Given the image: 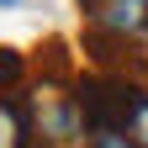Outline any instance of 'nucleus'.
<instances>
[{"instance_id":"nucleus-1","label":"nucleus","mask_w":148,"mask_h":148,"mask_svg":"<svg viewBox=\"0 0 148 148\" xmlns=\"http://www.w3.org/2000/svg\"><path fill=\"white\" fill-rule=\"evenodd\" d=\"M21 95V90H16ZM27 106V122H32V138L37 148H90L85 132H90V122H85V106L74 90H64L58 79H42V85H32V95H21Z\"/></svg>"},{"instance_id":"nucleus-2","label":"nucleus","mask_w":148,"mask_h":148,"mask_svg":"<svg viewBox=\"0 0 148 148\" xmlns=\"http://www.w3.org/2000/svg\"><path fill=\"white\" fill-rule=\"evenodd\" d=\"M79 16L90 21V32L106 37H127V42L148 37V0H79Z\"/></svg>"},{"instance_id":"nucleus-3","label":"nucleus","mask_w":148,"mask_h":148,"mask_svg":"<svg viewBox=\"0 0 148 148\" xmlns=\"http://www.w3.org/2000/svg\"><path fill=\"white\" fill-rule=\"evenodd\" d=\"M90 148H143L127 127H106V132H90Z\"/></svg>"},{"instance_id":"nucleus-4","label":"nucleus","mask_w":148,"mask_h":148,"mask_svg":"<svg viewBox=\"0 0 148 148\" xmlns=\"http://www.w3.org/2000/svg\"><path fill=\"white\" fill-rule=\"evenodd\" d=\"M127 132L148 148V90H143V101H138V111H132V122H127Z\"/></svg>"},{"instance_id":"nucleus-5","label":"nucleus","mask_w":148,"mask_h":148,"mask_svg":"<svg viewBox=\"0 0 148 148\" xmlns=\"http://www.w3.org/2000/svg\"><path fill=\"white\" fill-rule=\"evenodd\" d=\"M0 5H5V11H16V5H21V0H0Z\"/></svg>"}]
</instances>
